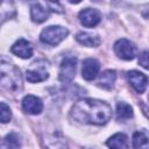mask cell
<instances>
[{
  "instance_id": "6da1fadb",
  "label": "cell",
  "mask_w": 149,
  "mask_h": 149,
  "mask_svg": "<svg viewBox=\"0 0 149 149\" xmlns=\"http://www.w3.org/2000/svg\"><path fill=\"white\" fill-rule=\"evenodd\" d=\"M74 120L88 125H105L112 118V108L108 104L97 99H83L76 102L71 109Z\"/></svg>"
},
{
  "instance_id": "7a4b0ae2",
  "label": "cell",
  "mask_w": 149,
  "mask_h": 149,
  "mask_svg": "<svg viewBox=\"0 0 149 149\" xmlns=\"http://www.w3.org/2000/svg\"><path fill=\"white\" fill-rule=\"evenodd\" d=\"M0 85L10 93H19L23 87L19 68L3 57H0Z\"/></svg>"
},
{
  "instance_id": "3957f363",
  "label": "cell",
  "mask_w": 149,
  "mask_h": 149,
  "mask_svg": "<svg viewBox=\"0 0 149 149\" xmlns=\"http://www.w3.org/2000/svg\"><path fill=\"white\" fill-rule=\"evenodd\" d=\"M69 34V30L61 26H50L42 30L40 40L48 45H57Z\"/></svg>"
},
{
  "instance_id": "277c9868",
  "label": "cell",
  "mask_w": 149,
  "mask_h": 149,
  "mask_svg": "<svg viewBox=\"0 0 149 149\" xmlns=\"http://www.w3.org/2000/svg\"><path fill=\"white\" fill-rule=\"evenodd\" d=\"M76 69H77V59L74 57L68 56L63 58L61 66H59V80L62 83H70L76 74Z\"/></svg>"
},
{
  "instance_id": "5b68a950",
  "label": "cell",
  "mask_w": 149,
  "mask_h": 149,
  "mask_svg": "<svg viewBox=\"0 0 149 149\" xmlns=\"http://www.w3.org/2000/svg\"><path fill=\"white\" fill-rule=\"evenodd\" d=\"M114 51H115V54L120 58H122L125 61H130L136 55V47L129 40L121 38V40H119V41L115 42V44H114Z\"/></svg>"
},
{
  "instance_id": "8992f818",
  "label": "cell",
  "mask_w": 149,
  "mask_h": 149,
  "mask_svg": "<svg viewBox=\"0 0 149 149\" xmlns=\"http://www.w3.org/2000/svg\"><path fill=\"white\" fill-rule=\"evenodd\" d=\"M44 62H36L31 64V68L26 71V78L30 83H38L45 80L49 74L45 69Z\"/></svg>"
},
{
  "instance_id": "52a82bcc",
  "label": "cell",
  "mask_w": 149,
  "mask_h": 149,
  "mask_svg": "<svg viewBox=\"0 0 149 149\" xmlns=\"http://www.w3.org/2000/svg\"><path fill=\"white\" fill-rule=\"evenodd\" d=\"M127 79L129 81V84L133 86V88L137 92V93H143L147 88V84H148V78L146 74L139 72V71H128L127 72Z\"/></svg>"
},
{
  "instance_id": "ba28073f",
  "label": "cell",
  "mask_w": 149,
  "mask_h": 149,
  "mask_svg": "<svg viewBox=\"0 0 149 149\" xmlns=\"http://www.w3.org/2000/svg\"><path fill=\"white\" fill-rule=\"evenodd\" d=\"M79 21L84 27H94L100 22V13L93 8H85L83 9L79 15Z\"/></svg>"
},
{
  "instance_id": "9c48e42d",
  "label": "cell",
  "mask_w": 149,
  "mask_h": 149,
  "mask_svg": "<svg viewBox=\"0 0 149 149\" xmlns=\"http://www.w3.org/2000/svg\"><path fill=\"white\" fill-rule=\"evenodd\" d=\"M22 108L24 112L29 113V114H40L43 109V104H42V100L35 95H26L23 99H22Z\"/></svg>"
},
{
  "instance_id": "30bf717a",
  "label": "cell",
  "mask_w": 149,
  "mask_h": 149,
  "mask_svg": "<svg viewBox=\"0 0 149 149\" xmlns=\"http://www.w3.org/2000/svg\"><path fill=\"white\" fill-rule=\"evenodd\" d=\"M100 69V64L97 59L94 58H87L83 62V69H81V74L83 78L86 80H93Z\"/></svg>"
},
{
  "instance_id": "8fae6325",
  "label": "cell",
  "mask_w": 149,
  "mask_h": 149,
  "mask_svg": "<svg viewBox=\"0 0 149 149\" xmlns=\"http://www.w3.org/2000/svg\"><path fill=\"white\" fill-rule=\"evenodd\" d=\"M12 52L21 58H29L33 56V45L30 42L21 38L16 41L12 47Z\"/></svg>"
},
{
  "instance_id": "7c38bea8",
  "label": "cell",
  "mask_w": 149,
  "mask_h": 149,
  "mask_svg": "<svg viewBox=\"0 0 149 149\" xmlns=\"http://www.w3.org/2000/svg\"><path fill=\"white\" fill-rule=\"evenodd\" d=\"M15 15L13 0H0V26Z\"/></svg>"
},
{
  "instance_id": "4fadbf2b",
  "label": "cell",
  "mask_w": 149,
  "mask_h": 149,
  "mask_svg": "<svg viewBox=\"0 0 149 149\" xmlns=\"http://www.w3.org/2000/svg\"><path fill=\"white\" fill-rule=\"evenodd\" d=\"M49 16V10L41 6L40 3H35L30 8V17L34 22L36 23H42L45 20H48Z\"/></svg>"
},
{
  "instance_id": "5bb4252c",
  "label": "cell",
  "mask_w": 149,
  "mask_h": 149,
  "mask_svg": "<svg viewBox=\"0 0 149 149\" xmlns=\"http://www.w3.org/2000/svg\"><path fill=\"white\" fill-rule=\"evenodd\" d=\"M115 79H116V72L114 70H106L100 74L98 85L105 90H112Z\"/></svg>"
},
{
  "instance_id": "9a60e30c",
  "label": "cell",
  "mask_w": 149,
  "mask_h": 149,
  "mask_svg": "<svg viewBox=\"0 0 149 149\" xmlns=\"http://www.w3.org/2000/svg\"><path fill=\"white\" fill-rule=\"evenodd\" d=\"M77 42L85 47H98L100 44V38L97 35L88 34V33H79L76 36Z\"/></svg>"
},
{
  "instance_id": "2e32d148",
  "label": "cell",
  "mask_w": 149,
  "mask_h": 149,
  "mask_svg": "<svg viewBox=\"0 0 149 149\" xmlns=\"http://www.w3.org/2000/svg\"><path fill=\"white\" fill-rule=\"evenodd\" d=\"M107 146L111 148H126L127 147V136L122 133H116L108 139Z\"/></svg>"
},
{
  "instance_id": "e0dca14e",
  "label": "cell",
  "mask_w": 149,
  "mask_h": 149,
  "mask_svg": "<svg viewBox=\"0 0 149 149\" xmlns=\"http://www.w3.org/2000/svg\"><path fill=\"white\" fill-rule=\"evenodd\" d=\"M116 115L119 119H129L133 116V108L126 102L116 104Z\"/></svg>"
},
{
  "instance_id": "ac0fdd59",
  "label": "cell",
  "mask_w": 149,
  "mask_h": 149,
  "mask_svg": "<svg viewBox=\"0 0 149 149\" xmlns=\"http://www.w3.org/2000/svg\"><path fill=\"white\" fill-rule=\"evenodd\" d=\"M3 142L0 143V147H5V148H17L21 146L20 143V137L16 133H10L8 134L3 140Z\"/></svg>"
},
{
  "instance_id": "d6986e66",
  "label": "cell",
  "mask_w": 149,
  "mask_h": 149,
  "mask_svg": "<svg viewBox=\"0 0 149 149\" xmlns=\"http://www.w3.org/2000/svg\"><path fill=\"white\" fill-rule=\"evenodd\" d=\"M133 147L134 148H147L148 137L143 132H135L133 135Z\"/></svg>"
},
{
  "instance_id": "ffe728a7",
  "label": "cell",
  "mask_w": 149,
  "mask_h": 149,
  "mask_svg": "<svg viewBox=\"0 0 149 149\" xmlns=\"http://www.w3.org/2000/svg\"><path fill=\"white\" fill-rule=\"evenodd\" d=\"M10 119H12V112L9 106L3 102H0V122L6 123L9 122Z\"/></svg>"
},
{
  "instance_id": "44dd1931",
  "label": "cell",
  "mask_w": 149,
  "mask_h": 149,
  "mask_svg": "<svg viewBox=\"0 0 149 149\" xmlns=\"http://www.w3.org/2000/svg\"><path fill=\"white\" fill-rule=\"evenodd\" d=\"M139 63H140L144 69H148V51H143V52L139 56Z\"/></svg>"
},
{
  "instance_id": "7402d4cb",
  "label": "cell",
  "mask_w": 149,
  "mask_h": 149,
  "mask_svg": "<svg viewBox=\"0 0 149 149\" xmlns=\"http://www.w3.org/2000/svg\"><path fill=\"white\" fill-rule=\"evenodd\" d=\"M45 1H48L50 5H51V3H56V5L58 3V0H45Z\"/></svg>"
},
{
  "instance_id": "603a6c76",
  "label": "cell",
  "mask_w": 149,
  "mask_h": 149,
  "mask_svg": "<svg viewBox=\"0 0 149 149\" xmlns=\"http://www.w3.org/2000/svg\"><path fill=\"white\" fill-rule=\"evenodd\" d=\"M81 0H69V2H71V3H78V2H80Z\"/></svg>"
},
{
  "instance_id": "cb8c5ba5",
  "label": "cell",
  "mask_w": 149,
  "mask_h": 149,
  "mask_svg": "<svg viewBox=\"0 0 149 149\" xmlns=\"http://www.w3.org/2000/svg\"><path fill=\"white\" fill-rule=\"evenodd\" d=\"M92 1H95L97 2V1H100V0H92Z\"/></svg>"
}]
</instances>
